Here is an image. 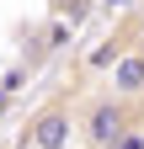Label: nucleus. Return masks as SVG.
Returning <instances> with one entry per match:
<instances>
[{
    "label": "nucleus",
    "mask_w": 144,
    "mask_h": 149,
    "mask_svg": "<svg viewBox=\"0 0 144 149\" xmlns=\"http://www.w3.org/2000/svg\"><path fill=\"white\" fill-rule=\"evenodd\" d=\"M6 112H11V91L0 85V117H6Z\"/></svg>",
    "instance_id": "nucleus-8"
},
{
    "label": "nucleus",
    "mask_w": 144,
    "mask_h": 149,
    "mask_svg": "<svg viewBox=\"0 0 144 149\" xmlns=\"http://www.w3.org/2000/svg\"><path fill=\"white\" fill-rule=\"evenodd\" d=\"M0 85H6V91H11V96H16V91H22V85H27V69H11V74H6V80H0Z\"/></svg>",
    "instance_id": "nucleus-5"
},
{
    "label": "nucleus",
    "mask_w": 144,
    "mask_h": 149,
    "mask_svg": "<svg viewBox=\"0 0 144 149\" xmlns=\"http://www.w3.org/2000/svg\"><path fill=\"white\" fill-rule=\"evenodd\" d=\"M123 6H128V0H101V11H123Z\"/></svg>",
    "instance_id": "nucleus-9"
},
{
    "label": "nucleus",
    "mask_w": 144,
    "mask_h": 149,
    "mask_svg": "<svg viewBox=\"0 0 144 149\" xmlns=\"http://www.w3.org/2000/svg\"><path fill=\"white\" fill-rule=\"evenodd\" d=\"M75 128H80V112H75V107H69V101H48L38 117H32L27 144H32V149H69Z\"/></svg>",
    "instance_id": "nucleus-2"
},
{
    "label": "nucleus",
    "mask_w": 144,
    "mask_h": 149,
    "mask_svg": "<svg viewBox=\"0 0 144 149\" xmlns=\"http://www.w3.org/2000/svg\"><path fill=\"white\" fill-rule=\"evenodd\" d=\"M64 43H69V27H64V22L48 27V48H64Z\"/></svg>",
    "instance_id": "nucleus-6"
},
{
    "label": "nucleus",
    "mask_w": 144,
    "mask_h": 149,
    "mask_svg": "<svg viewBox=\"0 0 144 149\" xmlns=\"http://www.w3.org/2000/svg\"><path fill=\"white\" fill-rule=\"evenodd\" d=\"M112 91L128 101L144 96V48H123V59L112 64Z\"/></svg>",
    "instance_id": "nucleus-3"
},
{
    "label": "nucleus",
    "mask_w": 144,
    "mask_h": 149,
    "mask_svg": "<svg viewBox=\"0 0 144 149\" xmlns=\"http://www.w3.org/2000/svg\"><path fill=\"white\" fill-rule=\"evenodd\" d=\"M117 59H123V37H107L101 48L85 53V69H91V74H112V64H117Z\"/></svg>",
    "instance_id": "nucleus-4"
},
{
    "label": "nucleus",
    "mask_w": 144,
    "mask_h": 149,
    "mask_svg": "<svg viewBox=\"0 0 144 149\" xmlns=\"http://www.w3.org/2000/svg\"><path fill=\"white\" fill-rule=\"evenodd\" d=\"M117 149H144V139H139V133H134V128H128V133H123V139H117Z\"/></svg>",
    "instance_id": "nucleus-7"
},
{
    "label": "nucleus",
    "mask_w": 144,
    "mask_h": 149,
    "mask_svg": "<svg viewBox=\"0 0 144 149\" xmlns=\"http://www.w3.org/2000/svg\"><path fill=\"white\" fill-rule=\"evenodd\" d=\"M134 128V107L128 96H96V101H85L80 107V139L91 144V149H117V139Z\"/></svg>",
    "instance_id": "nucleus-1"
}]
</instances>
